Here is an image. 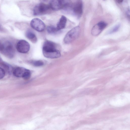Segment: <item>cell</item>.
I'll return each instance as SVG.
<instances>
[{
    "label": "cell",
    "mask_w": 130,
    "mask_h": 130,
    "mask_svg": "<svg viewBox=\"0 0 130 130\" xmlns=\"http://www.w3.org/2000/svg\"><path fill=\"white\" fill-rule=\"evenodd\" d=\"M120 26V24L116 25L109 32V33L111 34L116 32L119 29Z\"/></svg>",
    "instance_id": "cell-16"
},
{
    "label": "cell",
    "mask_w": 130,
    "mask_h": 130,
    "mask_svg": "<svg viewBox=\"0 0 130 130\" xmlns=\"http://www.w3.org/2000/svg\"><path fill=\"white\" fill-rule=\"evenodd\" d=\"M50 9L49 5L43 3H40L36 5L34 8L33 14L37 16L45 14Z\"/></svg>",
    "instance_id": "cell-4"
},
{
    "label": "cell",
    "mask_w": 130,
    "mask_h": 130,
    "mask_svg": "<svg viewBox=\"0 0 130 130\" xmlns=\"http://www.w3.org/2000/svg\"><path fill=\"white\" fill-rule=\"evenodd\" d=\"M42 52L44 56L47 58H56L61 56L60 52L56 49L55 44L50 41L47 40L44 42Z\"/></svg>",
    "instance_id": "cell-1"
},
{
    "label": "cell",
    "mask_w": 130,
    "mask_h": 130,
    "mask_svg": "<svg viewBox=\"0 0 130 130\" xmlns=\"http://www.w3.org/2000/svg\"><path fill=\"white\" fill-rule=\"evenodd\" d=\"M30 24L33 29L39 32L43 31L45 28V25L44 23L38 18H35L32 20Z\"/></svg>",
    "instance_id": "cell-6"
},
{
    "label": "cell",
    "mask_w": 130,
    "mask_h": 130,
    "mask_svg": "<svg viewBox=\"0 0 130 130\" xmlns=\"http://www.w3.org/2000/svg\"><path fill=\"white\" fill-rule=\"evenodd\" d=\"M107 25V24L103 21L99 22L95 25L91 30L92 35L94 36L99 35L105 28Z\"/></svg>",
    "instance_id": "cell-9"
},
{
    "label": "cell",
    "mask_w": 130,
    "mask_h": 130,
    "mask_svg": "<svg viewBox=\"0 0 130 130\" xmlns=\"http://www.w3.org/2000/svg\"><path fill=\"white\" fill-rule=\"evenodd\" d=\"M16 47L17 50L19 52L25 53L29 51L30 46L27 42L24 40H22L18 42Z\"/></svg>",
    "instance_id": "cell-8"
},
{
    "label": "cell",
    "mask_w": 130,
    "mask_h": 130,
    "mask_svg": "<svg viewBox=\"0 0 130 130\" xmlns=\"http://www.w3.org/2000/svg\"><path fill=\"white\" fill-rule=\"evenodd\" d=\"M9 74H11L13 71V68L12 66L9 64L2 62L1 63Z\"/></svg>",
    "instance_id": "cell-13"
},
{
    "label": "cell",
    "mask_w": 130,
    "mask_h": 130,
    "mask_svg": "<svg viewBox=\"0 0 130 130\" xmlns=\"http://www.w3.org/2000/svg\"><path fill=\"white\" fill-rule=\"evenodd\" d=\"M73 13L78 17H80L83 12V4L81 0H78L72 7Z\"/></svg>",
    "instance_id": "cell-10"
},
{
    "label": "cell",
    "mask_w": 130,
    "mask_h": 130,
    "mask_svg": "<svg viewBox=\"0 0 130 130\" xmlns=\"http://www.w3.org/2000/svg\"><path fill=\"white\" fill-rule=\"evenodd\" d=\"M27 38L32 43H35L37 41V39L35 34L31 30H28L26 33Z\"/></svg>",
    "instance_id": "cell-12"
},
{
    "label": "cell",
    "mask_w": 130,
    "mask_h": 130,
    "mask_svg": "<svg viewBox=\"0 0 130 130\" xmlns=\"http://www.w3.org/2000/svg\"><path fill=\"white\" fill-rule=\"evenodd\" d=\"M46 29L48 33L51 34H55L59 31L56 27L52 26H48L47 27Z\"/></svg>",
    "instance_id": "cell-14"
},
{
    "label": "cell",
    "mask_w": 130,
    "mask_h": 130,
    "mask_svg": "<svg viewBox=\"0 0 130 130\" xmlns=\"http://www.w3.org/2000/svg\"><path fill=\"white\" fill-rule=\"evenodd\" d=\"M67 21L66 18L64 15H62L57 25L56 28L59 30L64 28L66 25Z\"/></svg>",
    "instance_id": "cell-11"
},
{
    "label": "cell",
    "mask_w": 130,
    "mask_h": 130,
    "mask_svg": "<svg viewBox=\"0 0 130 130\" xmlns=\"http://www.w3.org/2000/svg\"><path fill=\"white\" fill-rule=\"evenodd\" d=\"M5 73L4 70L0 67V79H2L4 76Z\"/></svg>",
    "instance_id": "cell-17"
},
{
    "label": "cell",
    "mask_w": 130,
    "mask_h": 130,
    "mask_svg": "<svg viewBox=\"0 0 130 130\" xmlns=\"http://www.w3.org/2000/svg\"><path fill=\"white\" fill-rule=\"evenodd\" d=\"M2 62V59H1V58H0V63H1Z\"/></svg>",
    "instance_id": "cell-19"
},
{
    "label": "cell",
    "mask_w": 130,
    "mask_h": 130,
    "mask_svg": "<svg viewBox=\"0 0 130 130\" xmlns=\"http://www.w3.org/2000/svg\"><path fill=\"white\" fill-rule=\"evenodd\" d=\"M68 5L65 0H51L49 5L51 9L54 10H60Z\"/></svg>",
    "instance_id": "cell-7"
},
{
    "label": "cell",
    "mask_w": 130,
    "mask_h": 130,
    "mask_svg": "<svg viewBox=\"0 0 130 130\" xmlns=\"http://www.w3.org/2000/svg\"></svg>",
    "instance_id": "cell-20"
},
{
    "label": "cell",
    "mask_w": 130,
    "mask_h": 130,
    "mask_svg": "<svg viewBox=\"0 0 130 130\" xmlns=\"http://www.w3.org/2000/svg\"><path fill=\"white\" fill-rule=\"evenodd\" d=\"M4 43V48L2 53L8 57H13L15 54V50L12 44L9 42H6Z\"/></svg>",
    "instance_id": "cell-5"
},
{
    "label": "cell",
    "mask_w": 130,
    "mask_h": 130,
    "mask_svg": "<svg viewBox=\"0 0 130 130\" xmlns=\"http://www.w3.org/2000/svg\"><path fill=\"white\" fill-rule=\"evenodd\" d=\"M80 32L79 26L74 27L68 31L64 39V41L66 44L70 43L76 39L78 37Z\"/></svg>",
    "instance_id": "cell-2"
},
{
    "label": "cell",
    "mask_w": 130,
    "mask_h": 130,
    "mask_svg": "<svg viewBox=\"0 0 130 130\" xmlns=\"http://www.w3.org/2000/svg\"><path fill=\"white\" fill-rule=\"evenodd\" d=\"M13 74L17 77H22L27 79L30 77L31 72L29 70L25 68L18 67L15 68L13 71Z\"/></svg>",
    "instance_id": "cell-3"
},
{
    "label": "cell",
    "mask_w": 130,
    "mask_h": 130,
    "mask_svg": "<svg viewBox=\"0 0 130 130\" xmlns=\"http://www.w3.org/2000/svg\"><path fill=\"white\" fill-rule=\"evenodd\" d=\"M117 0V1L119 3H121L123 1V0Z\"/></svg>",
    "instance_id": "cell-18"
},
{
    "label": "cell",
    "mask_w": 130,
    "mask_h": 130,
    "mask_svg": "<svg viewBox=\"0 0 130 130\" xmlns=\"http://www.w3.org/2000/svg\"><path fill=\"white\" fill-rule=\"evenodd\" d=\"M31 63L34 66L36 67L42 66L44 64L43 62L41 60L33 61L31 62Z\"/></svg>",
    "instance_id": "cell-15"
}]
</instances>
